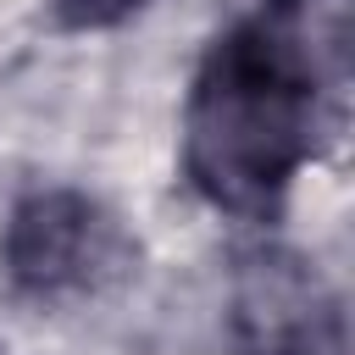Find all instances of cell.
Returning a JSON list of instances; mask_svg holds the SVG:
<instances>
[{"instance_id":"2","label":"cell","mask_w":355,"mask_h":355,"mask_svg":"<svg viewBox=\"0 0 355 355\" xmlns=\"http://www.w3.org/2000/svg\"><path fill=\"white\" fill-rule=\"evenodd\" d=\"M227 344L233 355H344V305L316 261L261 244L233 266Z\"/></svg>"},{"instance_id":"3","label":"cell","mask_w":355,"mask_h":355,"mask_svg":"<svg viewBox=\"0 0 355 355\" xmlns=\"http://www.w3.org/2000/svg\"><path fill=\"white\" fill-rule=\"evenodd\" d=\"M128 261L122 227L78 189H44L28 194L0 239V266L17 294L28 300H61L89 294L105 277H116Z\"/></svg>"},{"instance_id":"1","label":"cell","mask_w":355,"mask_h":355,"mask_svg":"<svg viewBox=\"0 0 355 355\" xmlns=\"http://www.w3.org/2000/svg\"><path fill=\"white\" fill-rule=\"evenodd\" d=\"M349 0H255L200 55L183 100V178L239 222H272L344 122Z\"/></svg>"},{"instance_id":"4","label":"cell","mask_w":355,"mask_h":355,"mask_svg":"<svg viewBox=\"0 0 355 355\" xmlns=\"http://www.w3.org/2000/svg\"><path fill=\"white\" fill-rule=\"evenodd\" d=\"M144 0H50L55 22L72 28V33H89V28H116L122 17H133Z\"/></svg>"},{"instance_id":"5","label":"cell","mask_w":355,"mask_h":355,"mask_svg":"<svg viewBox=\"0 0 355 355\" xmlns=\"http://www.w3.org/2000/svg\"><path fill=\"white\" fill-rule=\"evenodd\" d=\"M0 355H6V349H0Z\"/></svg>"}]
</instances>
